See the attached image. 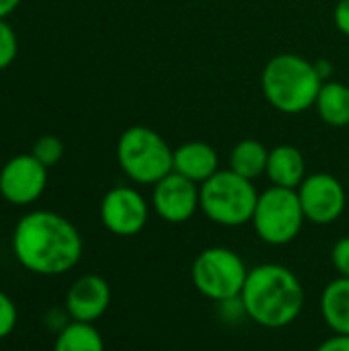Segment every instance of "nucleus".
Here are the masks:
<instances>
[{
	"label": "nucleus",
	"instance_id": "f257e3e1",
	"mask_svg": "<svg viewBox=\"0 0 349 351\" xmlns=\"http://www.w3.org/2000/svg\"><path fill=\"white\" fill-rule=\"evenodd\" d=\"M10 247L21 267L35 276L56 278L80 263L84 243L68 218L49 210H35L16 222Z\"/></svg>",
	"mask_w": 349,
	"mask_h": 351
},
{
	"label": "nucleus",
	"instance_id": "f03ea898",
	"mask_svg": "<svg viewBox=\"0 0 349 351\" xmlns=\"http://www.w3.org/2000/svg\"><path fill=\"white\" fill-rule=\"evenodd\" d=\"M241 300L249 321L265 329H284L302 315L304 288L290 267L261 263L249 269Z\"/></svg>",
	"mask_w": 349,
	"mask_h": 351
},
{
	"label": "nucleus",
	"instance_id": "7ed1b4c3",
	"mask_svg": "<svg viewBox=\"0 0 349 351\" xmlns=\"http://www.w3.org/2000/svg\"><path fill=\"white\" fill-rule=\"evenodd\" d=\"M323 80L315 62L286 51L274 56L261 72V90L265 101L280 113L298 115L315 107Z\"/></svg>",
	"mask_w": 349,
	"mask_h": 351
},
{
	"label": "nucleus",
	"instance_id": "20e7f679",
	"mask_svg": "<svg viewBox=\"0 0 349 351\" xmlns=\"http://www.w3.org/2000/svg\"><path fill=\"white\" fill-rule=\"evenodd\" d=\"M115 156L123 175L136 185H156L173 173V148L148 125L128 128L117 140Z\"/></svg>",
	"mask_w": 349,
	"mask_h": 351
},
{
	"label": "nucleus",
	"instance_id": "39448f33",
	"mask_svg": "<svg viewBox=\"0 0 349 351\" xmlns=\"http://www.w3.org/2000/svg\"><path fill=\"white\" fill-rule=\"evenodd\" d=\"M259 191L253 181L237 175L230 169H220L200 185V210L204 216L226 228H239L251 222Z\"/></svg>",
	"mask_w": 349,
	"mask_h": 351
},
{
	"label": "nucleus",
	"instance_id": "423d86ee",
	"mask_svg": "<svg viewBox=\"0 0 349 351\" xmlns=\"http://www.w3.org/2000/svg\"><path fill=\"white\" fill-rule=\"evenodd\" d=\"M247 276L245 259L228 247H208L191 263L193 288L216 304L241 296Z\"/></svg>",
	"mask_w": 349,
	"mask_h": 351
},
{
	"label": "nucleus",
	"instance_id": "0eeeda50",
	"mask_svg": "<svg viewBox=\"0 0 349 351\" xmlns=\"http://www.w3.org/2000/svg\"><path fill=\"white\" fill-rule=\"evenodd\" d=\"M306 218L296 189L267 187L259 193L251 224L255 234L272 247H284L298 239Z\"/></svg>",
	"mask_w": 349,
	"mask_h": 351
},
{
	"label": "nucleus",
	"instance_id": "6e6552de",
	"mask_svg": "<svg viewBox=\"0 0 349 351\" xmlns=\"http://www.w3.org/2000/svg\"><path fill=\"white\" fill-rule=\"evenodd\" d=\"M306 222L317 226H329L337 222L348 206V193L344 183L331 173H313L296 189Z\"/></svg>",
	"mask_w": 349,
	"mask_h": 351
},
{
	"label": "nucleus",
	"instance_id": "1a4fd4ad",
	"mask_svg": "<svg viewBox=\"0 0 349 351\" xmlns=\"http://www.w3.org/2000/svg\"><path fill=\"white\" fill-rule=\"evenodd\" d=\"M99 216L111 234L128 239L140 234L146 228L150 218V204L138 189L130 185H117L103 195Z\"/></svg>",
	"mask_w": 349,
	"mask_h": 351
},
{
	"label": "nucleus",
	"instance_id": "9d476101",
	"mask_svg": "<svg viewBox=\"0 0 349 351\" xmlns=\"http://www.w3.org/2000/svg\"><path fill=\"white\" fill-rule=\"evenodd\" d=\"M150 206L169 224L189 222L200 210V185L173 171L152 185Z\"/></svg>",
	"mask_w": 349,
	"mask_h": 351
},
{
	"label": "nucleus",
	"instance_id": "9b49d317",
	"mask_svg": "<svg viewBox=\"0 0 349 351\" xmlns=\"http://www.w3.org/2000/svg\"><path fill=\"white\" fill-rule=\"evenodd\" d=\"M47 185V167L33 154L12 156L0 171V195L12 206H29Z\"/></svg>",
	"mask_w": 349,
	"mask_h": 351
},
{
	"label": "nucleus",
	"instance_id": "f8f14e48",
	"mask_svg": "<svg viewBox=\"0 0 349 351\" xmlns=\"http://www.w3.org/2000/svg\"><path fill=\"white\" fill-rule=\"evenodd\" d=\"M111 304V286L97 274L80 276L66 292L64 308L72 321L93 323L99 321Z\"/></svg>",
	"mask_w": 349,
	"mask_h": 351
},
{
	"label": "nucleus",
	"instance_id": "ddd939ff",
	"mask_svg": "<svg viewBox=\"0 0 349 351\" xmlns=\"http://www.w3.org/2000/svg\"><path fill=\"white\" fill-rule=\"evenodd\" d=\"M173 171L202 185L220 171V158L212 144L191 140L173 150Z\"/></svg>",
	"mask_w": 349,
	"mask_h": 351
},
{
	"label": "nucleus",
	"instance_id": "4468645a",
	"mask_svg": "<svg viewBox=\"0 0 349 351\" xmlns=\"http://www.w3.org/2000/svg\"><path fill=\"white\" fill-rule=\"evenodd\" d=\"M265 175L276 187L298 189L300 183L306 179V162L302 152L292 144L274 146L269 150Z\"/></svg>",
	"mask_w": 349,
	"mask_h": 351
},
{
	"label": "nucleus",
	"instance_id": "2eb2a0df",
	"mask_svg": "<svg viewBox=\"0 0 349 351\" xmlns=\"http://www.w3.org/2000/svg\"><path fill=\"white\" fill-rule=\"evenodd\" d=\"M319 308L333 335H349V278L339 276L323 288Z\"/></svg>",
	"mask_w": 349,
	"mask_h": 351
},
{
	"label": "nucleus",
	"instance_id": "dca6fc26",
	"mask_svg": "<svg viewBox=\"0 0 349 351\" xmlns=\"http://www.w3.org/2000/svg\"><path fill=\"white\" fill-rule=\"evenodd\" d=\"M267 158H269V150L265 148L263 142L255 138H245L232 146L228 156V169L249 181H255L261 175H265Z\"/></svg>",
	"mask_w": 349,
	"mask_h": 351
},
{
	"label": "nucleus",
	"instance_id": "f3484780",
	"mask_svg": "<svg viewBox=\"0 0 349 351\" xmlns=\"http://www.w3.org/2000/svg\"><path fill=\"white\" fill-rule=\"evenodd\" d=\"M315 109L319 117L331 128L349 125V86L337 80L323 82Z\"/></svg>",
	"mask_w": 349,
	"mask_h": 351
},
{
	"label": "nucleus",
	"instance_id": "a211bd4d",
	"mask_svg": "<svg viewBox=\"0 0 349 351\" xmlns=\"http://www.w3.org/2000/svg\"><path fill=\"white\" fill-rule=\"evenodd\" d=\"M53 351H105V341L93 323L70 321L56 335Z\"/></svg>",
	"mask_w": 349,
	"mask_h": 351
},
{
	"label": "nucleus",
	"instance_id": "6ab92c4d",
	"mask_svg": "<svg viewBox=\"0 0 349 351\" xmlns=\"http://www.w3.org/2000/svg\"><path fill=\"white\" fill-rule=\"evenodd\" d=\"M31 154H33L41 165H45V167L49 169V167L58 165L60 158L64 156V144H62V140L56 138V136H41V138L35 142Z\"/></svg>",
	"mask_w": 349,
	"mask_h": 351
},
{
	"label": "nucleus",
	"instance_id": "aec40b11",
	"mask_svg": "<svg viewBox=\"0 0 349 351\" xmlns=\"http://www.w3.org/2000/svg\"><path fill=\"white\" fill-rule=\"evenodd\" d=\"M16 51H19L16 35H14L12 27L4 19H0V70L8 68L14 62Z\"/></svg>",
	"mask_w": 349,
	"mask_h": 351
},
{
	"label": "nucleus",
	"instance_id": "412c9836",
	"mask_svg": "<svg viewBox=\"0 0 349 351\" xmlns=\"http://www.w3.org/2000/svg\"><path fill=\"white\" fill-rule=\"evenodd\" d=\"M19 323V311L12 298L0 290V339H6Z\"/></svg>",
	"mask_w": 349,
	"mask_h": 351
},
{
	"label": "nucleus",
	"instance_id": "4be33fe9",
	"mask_svg": "<svg viewBox=\"0 0 349 351\" xmlns=\"http://www.w3.org/2000/svg\"><path fill=\"white\" fill-rule=\"evenodd\" d=\"M218 315H220V319L226 325H241L243 321H249L241 296L230 298V300H224V302H218Z\"/></svg>",
	"mask_w": 349,
	"mask_h": 351
},
{
	"label": "nucleus",
	"instance_id": "5701e85b",
	"mask_svg": "<svg viewBox=\"0 0 349 351\" xmlns=\"http://www.w3.org/2000/svg\"><path fill=\"white\" fill-rule=\"evenodd\" d=\"M331 265L341 278H349V237H341L331 249Z\"/></svg>",
	"mask_w": 349,
	"mask_h": 351
},
{
	"label": "nucleus",
	"instance_id": "b1692460",
	"mask_svg": "<svg viewBox=\"0 0 349 351\" xmlns=\"http://www.w3.org/2000/svg\"><path fill=\"white\" fill-rule=\"evenodd\" d=\"M72 319H70V315H68V311L64 308V311H60V308H51L47 315H45V325H47V329H51L56 335L70 323Z\"/></svg>",
	"mask_w": 349,
	"mask_h": 351
},
{
	"label": "nucleus",
	"instance_id": "393cba45",
	"mask_svg": "<svg viewBox=\"0 0 349 351\" xmlns=\"http://www.w3.org/2000/svg\"><path fill=\"white\" fill-rule=\"evenodd\" d=\"M333 21H335V27L349 37V0H339L335 4V10H333Z\"/></svg>",
	"mask_w": 349,
	"mask_h": 351
},
{
	"label": "nucleus",
	"instance_id": "a878e982",
	"mask_svg": "<svg viewBox=\"0 0 349 351\" xmlns=\"http://www.w3.org/2000/svg\"><path fill=\"white\" fill-rule=\"evenodd\" d=\"M315 351H349V335H333Z\"/></svg>",
	"mask_w": 349,
	"mask_h": 351
},
{
	"label": "nucleus",
	"instance_id": "bb28decb",
	"mask_svg": "<svg viewBox=\"0 0 349 351\" xmlns=\"http://www.w3.org/2000/svg\"><path fill=\"white\" fill-rule=\"evenodd\" d=\"M315 70H317L319 78H321L323 82H327V80H331V74H333V64H331L329 60H317V62H315Z\"/></svg>",
	"mask_w": 349,
	"mask_h": 351
},
{
	"label": "nucleus",
	"instance_id": "cd10ccee",
	"mask_svg": "<svg viewBox=\"0 0 349 351\" xmlns=\"http://www.w3.org/2000/svg\"><path fill=\"white\" fill-rule=\"evenodd\" d=\"M19 4L21 0H0V19H6Z\"/></svg>",
	"mask_w": 349,
	"mask_h": 351
}]
</instances>
